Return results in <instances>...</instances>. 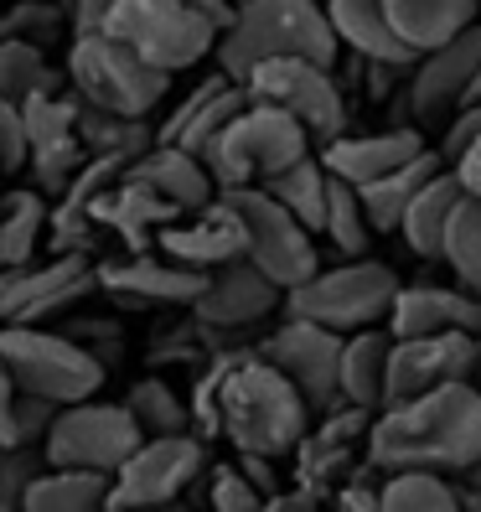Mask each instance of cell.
<instances>
[{
	"mask_svg": "<svg viewBox=\"0 0 481 512\" xmlns=\"http://www.w3.org/2000/svg\"><path fill=\"white\" fill-rule=\"evenodd\" d=\"M368 461L378 471L399 466H435L461 471L481 461V388L471 378L425 388L414 399H394L373 414Z\"/></svg>",
	"mask_w": 481,
	"mask_h": 512,
	"instance_id": "6da1fadb",
	"label": "cell"
},
{
	"mask_svg": "<svg viewBox=\"0 0 481 512\" xmlns=\"http://www.w3.org/2000/svg\"><path fill=\"white\" fill-rule=\"evenodd\" d=\"M218 435L233 450H259V456H290L306 440L316 409L306 394L269 363L259 347L218 352Z\"/></svg>",
	"mask_w": 481,
	"mask_h": 512,
	"instance_id": "7a4b0ae2",
	"label": "cell"
},
{
	"mask_svg": "<svg viewBox=\"0 0 481 512\" xmlns=\"http://www.w3.org/2000/svg\"><path fill=\"white\" fill-rule=\"evenodd\" d=\"M264 57H311L337 68L342 37L316 0H238V21L218 37V68L244 78Z\"/></svg>",
	"mask_w": 481,
	"mask_h": 512,
	"instance_id": "3957f363",
	"label": "cell"
},
{
	"mask_svg": "<svg viewBox=\"0 0 481 512\" xmlns=\"http://www.w3.org/2000/svg\"><path fill=\"white\" fill-rule=\"evenodd\" d=\"M306 150H316V140L290 109L249 99L244 109L233 114V125L202 150V161H207V171H213V182L223 192V187H259V182H269L280 166L300 161Z\"/></svg>",
	"mask_w": 481,
	"mask_h": 512,
	"instance_id": "277c9868",
	"label": "cell"
},
{
	"mask_svg": "<svg viewBox=\"0 0 481 512\" xmlns=\"http://www.w3.org/2000/svg\"><path fill=\"white\" fill-rule=\"evenodd\" d=\"M0 363L11 368L16 388L26 394H47L57 404L94 399L104 388V357L94 347H83L73 331L52 326H0Z\"/></svg>",
	"mask_w": 481,
	"mask_h": 512,
	"instance_id": "5b68a950",
	"label": "cell"
},
{
	"mask_svg": "<svg viewBox=\"0 0 481 512\" xmlns=\"http://www.w3.org/2000/svg\"><path fill=\"white\" fill-rule=\"evenodd\" d=\"M68 83L99 109L150 114L166 99L171 73L145 63L135 47H125L109 32H73V42H68Z\"/></svg>",
	"mask_w": 481,
	"mask_h": 512,
	"instance_id": "8992f818",
	"label": "cell"
},
{
	"mask_svg": "<svg viewBox=\"0 0 481 512\" xmlns=\"http://www.w3.org/2000/svg\"><path fill=\"white\" fill-rule=\"evenodd\" d=\"M99 32L119 37L166 73H182L218 52V26L202 16L197 0H119Z\"/></svg>",
	"mask_w": 481,
	"mask_h": 512,
	"instance_id": "52a82bcc",
	"label": "cell"
},
{
	"mask_svg": "<svg viewBox=\"0 0 481 512\" xmlns=\"http://www.w3.org/2000/svg\"><path fill=\"white\" fill-rule=\"evenodd\" d=\"M399 295V275L378 259H347L337 269H316L306 285L285 290V316H306L337 331H357V326H378L388 321V306Z\"/></svg>",
	"mask_w": 481,
	"mask_h": 512,
	"instance_id": "ba28073f",
	"label": "cell"
},
{
	"mask_svg": "<svg viewBox=\"0 0 481 512\" xmlns=\"http://www.w3.org/2000/svg\"><path fill=\"white\" fill-rule=\"evenodd\" d=\"M244 83H249V99L290 109L316 145L347 135V94L337 83V68L311 63V57H264L244 73Z\"/></svg>",
	"mask_w": 481,
	"mask_h": 512,
	"instance_id": "9c48e42d",
	"label": "cell"
},
{
	"mask_svg": "<svg viewBox=\"0 0 481 512\" xmlns=\"http://www.w3.org/2000/svg\"><path fill=\"white\" fill-rule=\"evenodd\" d=\"M207 466V440L197 430L182 435H150L135 445V456L114 471L109 481V512L130 507H171L187 487H197V476Z\"/></svg>",
	"mask_w": 481,
	"mask_h": 512,
	"instance_id": "30bf717a",
	"label": "cell"
},
{
	"mask_svg": "<svg viewBox=\"0 0 481 512\" xmlns=\"http://www.w3.org/2000/svg\"><path fill=\"white\" fill-rule=\"evenodd\" d=\"M145 440V430L135 425V414L125 404H99V399H78L63 404L52 419V430L42 440L52 466H83V471H119L135 445Z\"/></svg>",
	"mask_w": 481,
	"mask_h": 512,
	"instance_id": "8fae6325",
	"label": "cell"
},
{
	"mask_svg": "<svg viewBox=\"0 0 481 512\" xmlns=\"http://www.w3.org/2000/svg\"><path fill=\"white\" fill-rule=\"evenodd\" d=\"M233 197V207L244 213V228H249V259L264 269L280 290H295L306 285L316 269H321V254H316V233L300 223L285 202H275L264 187H223Z\"/></svg>",
	"mask_w": 481,
	"mask_h": 512,
	"instance_id": "7c38bea8",
	"label": "cell"
},
{
	"mask_svg": "<svg viewBox=\"0 0 481 512\" xmlns=\"http://www.w3.org/2000/svg\"><path fill=\"white\" fill-rule=\"evenodd\" d=\"M99 290L94 254H52L47 264L0 269V326H37Z\"/></svg>",
	"mask_w": 481,
	"mask_h": 512,
	"instance_id": "4fadbf2b",
	"label": "cell"
},
{
	"mask_svg": "<svg viewBox=\"0 0 481 512\" xmlns=\"http://www.w3.org/2000/svg\"><path fill=\"white\" fill-rule=\"evenodd\" d=\"M342 337H347V331H337V326H321V321H306V316H285L259 342V352L321 414V409L342 404Z\"/></svg>",
	"mask_w": 481,
	"mask_h": 512,
	"instance_id": "5bb4252c",
	"label": "cell"
},
{
	"mask_svg": "<svg viewBox=\"0 0 481 512\" xmlns=\"http://www.w3.org/2000/svg\"><path fill=\"white\" fill-rule=\"evenodd\" d=\"M187 311H192L202 326L223 331V337H238V331H254V326H264L275 311H285V290L269 280L249 254H238V259L218 264L213 275H207L202 295L192 300Z\"/></svg>",
	"mask_w": 481,
	"mask_h": 512,
	"instance_id": "9a60e30c",
	"label": "cell"
},
{
	"mask_svg": "<svg viewBox=\"0 0 481 512\" xmlns=\"http://www.w3.org/2000/svg\"><path fill=\"white\" fill-rule=\"evenodd\" d=\"M481 68V21L456 32L450 42L414 57L409 68V109L414 125H440L471 99V78Z\"/></svg>",
	"mask_w": 481,
	"mask_h": 512,
	"instance_id": "2e32d148",
	"label": "cell"
},
{
	"mask_svg": "<svg viewBox=\"0 0 481 512\" xmlns=\"http://www.w3.org/2000/svg\"><path fill=\"white\" fill-rule=\"evenodd\" d=\"M21 109H26V140H32V161H26L32 187L57 197L88 161V145L78 135V88H68V94H37Z\"/></svg>",
	"mask_w": 481,
	"mask_h": 512,
	"instance_id": "e0dca14e",
	"label": "cell"
},
{
	"mask_svg": "<svg viewBox=\"0 0 481 512\" xmlns=\"http://www.w3.org/2000/svg\"><path fill=\"white\" fill-rule=\"evenodd\" d=\"M481 373V352L471 331H425V337H394L388 352V404L394 399H414L425 388L440 383H461Z\"/></svg>",
	"mask_w": 481,
	"mask_h": 512,
	"instance_id": "ac0fdd59",
	"label": "cell"
},
{
	"mask_svg": "<svg viewBox=\"0 0 481 512\" xmlns=\"http://www.w3.org/2000/svg\"><path fill=\"white\" fill-rule=\"evenodd\" d=\"M207 275L213 269H192L182 259L171 254H125V259H99V290L109 300H119V306H192V300L202 295Z\"/></svg>",
	"mask_w": 481,
	"mask_h": 512,
	"instance_id": "d6986e66",
	"label": "cell"
},
{
	"mask_svg": "<svg viewBox=\"0 0 481 512\" xmlns=\"http://www.w3.org/2000/svg\"><path fill=\"white\" fill-rule=\"evenodd\" d=\"M156 249L192 264V269H218V264H228L249 249V228H244V213L233 207V197L218 192L213 202H202L176 223H166L156 233Z\"/></svg>",
	"mask_w": 481,
	"mask_h": 512,
	"instance_id": "ffe728a7",
	"label": "cell"
},
{
	"mask_svg": "<svg viewBox=\"0 0 481 512\" xmlns=\"http://www.w3.org/2000/svg\"><path fill=\"white\" fill-rule=\"evenodd\" d=\"M316 150H321V161H326L332 176H342V182H352V187H368V182H378V176L409 166L419 150H430V145H425V135H419V125H388V130H373V135L347 130V135L326 140Z\"/></svg>",
	"mask_w": 481,
	"mask_h": 512,
	"instance_id": "44dd1931",
	"label": "cell"
},
{
	"mask_svg": "<svg viewBox=\"0 0 481 512\" xmlns=\"http://www.w3.org/2000/svg\"><path fill=\"white\" fill-rule=\"evenodd\" d=\"M394 337H425V331H471L481 337V295L456 285H399L394 306L383 321Z\"/></svg>",
	"mask_w": 481,
	"mask_h": 512,
	"instance_id": "7402d4cb",
	"label": "cell"
},
{
	"mask_svg": "<svg viewBox=\"0 0 481 512\" xmlns=\"http://www.w3.org/2000/svg\"><path fill=\"white\" fill-rule=\"evenodd\" d=\"M249 104V83L244 78H233V73H213V78H202L192 94L176 104V114L166 119V125L156 130V140H171V145H187V150H202L213 145L228 125H233V114Z\"/></svg>",
	"mask_w": 481,
	"mask_h": 512,
	"instance_id": "603a6c76",
	"label": "cell"
},
{
	"mask_svg": "<svg viewBox=\"0 0 481 512\" xmlns=\"http://www.w3.org/2000/svg\"><path fill=\"white\" fill-rule=\"evenodd\" d=\"M176 218H182V207H171L161 192H150L145 182H135L130 166H125V176H119V182H109V187L99 192V202H94V223L109 228L130 254H145L150 244H156V233H161L166 223H176Z\"/></svg>",
	"mask_w": 481,
	"mask_h": 512,
	"instance_id": "cb8c5ba5",
	"label": "cell"
},
{
	"mask_svg": "<svg viewBox=\"0 0 481 512\" xmlns=\"http://www.w3.org/2000/svg\"><path fill=\"white\" fill-rule=\"evenodd\" d=\"M130 176L145 182L150 192H161L171 207H182V213H192V207L218 197V182H213V171H207V161L197 156V150L171 145V140H156L150 150H140V156L130 161Z\"/></svg>",
	"mask_w": 481,
	"mask_h": 512,
	"instance_id": "d4e9b609",
	"label": "cell"
},
{
	"mask_svg": "<svg viewBox=\"0 0 481 512\" xmlns=\"http://www.w3.org/2000/svg\"><path fill=\"white\" fill-rule=\"evenodd\" d=\"M466 202V187L461 176L440 166L425 187H419L404 207V223H399V238L419 254V259H445V233H450V218H456V207Z\"/></svg>",
	"mask_w": 481,
	"mask_h": 512,
	"instance_id": "484cf974",
	"label": "cell"
},
{
	"mask_svg": "<svg viewBox=\"0 0 481 512\" xmlns=\"http://www.w3.org/2000/svg\"><path fill=\"white\" fill-rule=\"evenodd\" d=\"M326 16H332L337 37L352 57H388V63H414L419 57L399 37V26H394L383 0H326Z\"/></svg>",
	"mask_w": 481,
	"mask_h": 512,
	"instance_id": "4316f807",
	"label": "cell"
},
{
	"mask_svg": "<svg viewBox=\"0 0 481 512\" xmlns=\"http://www.w3.org/2000/svg\"><path fill=\"white\" fill-rule=\"evenodd\" d=\"M388 352H394V331L383 321L378 326H357L342 337V399L347 404H388Z\"/></svg>",
	"mask_w": 481,
	"mask_h": 512,
	"instance_id": "83f0119b",
	"label": "cell"
},
{
	"mask_svg": "<svg viewBox=\"0 0 481 512\" xmlns=\"http://www.w3.org/2000/svg\"><path fill=\"white\" fill-rule=\"evenodd\" d=\"M383 6L414 52H430V47L450 42L456 32L476 26V16H481V0H383Z\"/></svg>",
	"mask_w": 481,
	"mask_h": 512,
	"instance_id": "f1b7e54d",
	"label": "cell"
},
{
	"mask_svg": "<svg viewBox=\"0 0 481 512\" xmlns=\"http://www.w3.org/2000/svg\"><path fill=\"white\" fill-rule=\"evenodd\" d=\"M109 471H83V466H42L37 481L26 487V512H99L109 502Z\"/></svg>",
	"mask_w": 481,
	"mask_h": 512,
	"instance_id": "f546056e",
	"label": "cell"
},
{
	"mask_svg": "<svg viewBox=\"0 0 481 512\" xmlns=\"http://www.w3.org/2000/svg\"><path fill=\"white\" fill-rule=\"evenodd\" d=\"M259 187L275 197V202H285L311 233H321V223H326V202H332V171H326L321 150H306L300 161L280 166V171L269 176V182H259Z\"/></svg>",
	"mask_w": 481,
	"mask_h": 512,
	"instance_id": "4dcf8cb0",
	"label": "cell"
},
{
	"mask_svg": "<svg viewBox=\"0 0 481 512\" xmlns=\"http://www.w3.org/2000/svg\"><path fill=\"white\" fill-rule=\"evenodd\" d=\"M47 192L42 187H21V192H0V269L32 264L42 233H47Z\"/></svg>",
	"mask_w": 481,
	"mask_h": 512,
	"instance_id": "1f68e13d",
	"label": "cell"
},
{
	"mask_svg": "<svg viewBox=\"0 0 481 512\" xmlns=\"http://www.w3.org/2000/svg\"><path fill=\"white\" fill-rule=\"evenodd\" d=\"M440 166H445V150H419V156H414L409 166L378 176V182H368V187H357V192H363V207H368L373 228H378V233H399L409 197H414L419 187H425Z\"/></svg>",
	"mask_w": 481,
	"mask_h": 512,
	"instance_id": "d6a6232c",
	"label": "cell"
},
{
	"mask_svg": "<svg viewBox=\"0 0 481 512\" xmlns=\"http://www.w3.org/2000/svg\"><path fill=\"white\" fill-rule=\"evenodd\" d=\"M378 497H383V512H456L461 507L456 476L435 471V466L383 471L378 476Z\"/></svg>",
	"mask_w": 481,
	"mask_h": 512,
	"instance_id": "836d02e7",
	"label": "cell"
},
{
	"mask_svg": "<svg viewBox=\"0 0 481 512\" xmlns=\"http://www.w3.org/2000/svg\"><path fill=\"white\" fill-rule=\"evenodd\" d=\"M68 68L57 73L47 63V47L21 42V37H0V99H37V94H68Z\"/></svg>",
	"mask_w": 481,
	"mask_h": 512,
	"instance_id": "e575fe53",
	"label": "cell"
},
{
	"mask_svg": "<svg viewBox=\"0 0 481 512\" xmlns=\"http://www.w3.org/2000/svg\"><path fill=\"white\" fill-rule=\"evenodd\" d=\"M78 135L88 145V156H125V161L156 145V130H150L145 114H114V109L88 104L83 94H78Z\"/></svg>",
	"mask_w": 481,
	"mask_h": 512,
	"instance_id": "d590c367",
	"label": "cell"
},
{
	"mask_svg": "<svg viewBox=\"0 0 481 512\" xmlns=\"http://www.w3.org/2000/svg\"><path fill=\"white\" fill-rule=\"evenodd\" d=\"M373 218L363 207V192L342 176H332V202H326V223H321V238H332V249L342 259H363L368 244H373Z\"/></svg>",
	"mask_w": 481,
	"mask_h": 512,
	"instance_id": "8d00e7d4",
	"label": "cell"
},
{
	"mask_svg": "<svg viewBox=\"0 0 481 512\" xmlns=\"http://www.w3.org/2000/svg\"><path fill=\"white\" fill-rule=\"evenodd\" d=\"M125 409L135 414V425L145 430V440H150V435H182V430H192V409L176 399L171 383H161V378L130 383Z\"/></svg>",
	"mask_w": 481,
	"mask_h": 512,
	"instance_id": "74e56055",
	"label": "cell"
},
{
	"mask_svg": "<svg viewBox=\"0 0 481 512\" xmlns=\"http://www.w3.org/2000/svg\"><path fill=\"white\" fill-rule=\"evenodd\" d=\"M445 264L466 290L481 295V197H466L445 233Z\"/></svg>",
	"mask_w": 481,
	"mask_h": 512,
	"instance_id": "f35d334b",
	"label": "cell"
},
{
	"mask_svg": "<svg viewBox=\"0 0 481 512\" xmlns=\"http://www.w3.org/2000/svg\"><path fill=\"white\" fill-rule=\"evenodd\" d=\"M63 32H73V16L63 0H16V6L0 16V37H21V42H37L52 47Z\"/></svg>",
	"mask_w": 481,
	"mask_h": 512,
	"instance_id": "ab89813d",
	"label": "cell"
},
{
	"mask_svg": "<svg viewBox=\"0 0 481 512\" xmlns=\"http://www.w3.org/2000/svg\"><path fill=\"white\" fill-rule=\"evenodd\" d=\"M47 466L42 445H0V512H16L26 502V487Z\"/></svg>",
	"mask_w": 481,
	"mask_h": 512,
	"instance_id": "60d3db41",
	"label": "cell"
},
{
	"mask_svg": "<svg viewBox=\"0 0 481 512\" xmlns=\"http://www.w3.org/2000/svg\"><path fill=\"white\" fill-rule=\"evenodd\" d=\"M269 497L249 481V471L238 466V461H223L213 466V476H207V507H218V512H259Z\"/></svg>",
	"mask_w": 481,
	"mask_h": 512,
	"instance_id": "b9f144b4",
	"label": "cell"
},
{
	"mask_svg": "<svg viewBox=\"0 0 481 512\" xmlns=\"http://www.w3.org/2000/svg\"><path fill=\"white\" fill-rule=\"evenodd\" d=\"M57 399H47V394H16V409H11V430H16V445H42L47 440V430H52V419H57Z\"/></svg>",
	"mask_w": 481,
	"mask_h": 512,
	"instance_id": "7bdbcfd3",
	"label": "cell"
},
{
	"mask_svg": "<svg viewBox=\"0 0 481 512\" xmlns=\"http://www.w3.org/2000/svg\"><path fill=\"white\" fill-rule=\"evenodd\" d=\"M0 161L11 171H26L32 161V140H26V109L16 99H0Z\"/></svg>",
	"mask_w": 481,
	"mask_h": 512,
	"instance_id": "ee69618b",
	"label": "cell"
},
{
	"mask_svg": "<svg viewBox=\"0 0 481 512\" xmlns=\"http://www.w3.org/2000/svg\"><path fill=\"white\" fill-rule=\"evenodd\" d=\"M481 135V99H471V104H461L456 114L445 119V140H440V150H445V161L450 156H461V150L471 145Z\"/></svg>",
	"mask_w": 481,
	"mask_h": 512,
	"instance_id": "f6af8a7d",
	"label": "cell"
},
{
	"mask_svg": "<svg viewBox=\"0 0 481 512\" xmlns=\"http://www.w3.org/2000/svg\"><path fill=\"white\" fill-rule=\"evenodd\" d=\"M269 507H275V512H306V507H326V487H311V481H300L295 492H269Z\"/></svg>",
	"mask_w": 481,
	"mask_h": 512,
	"instance_id": "bcb514c9",
	"label": "cell"
},
{
	"mask_svg": "<svg viewBox=\"0 0 481 512\" xmlns=\"http://www.w3.org/2000/svg\"><path fill=\"white\" fill-rule=\"evenodd\" d=\"M450 171L461 176V187H466V197H481V135L461 150V156H450Z\"/></svg>",
	"mask_w": 481,
	"mask_h": 512,
	"instance_id": "7dc6e473",
	"label": "cell"
},
{
	"mask_svg": "<svg viewBox=\"0 0 481 512\" xmlns=\"http://www.w3.org/2000/svg\"><path fill=\"white\" fill-rule=\"evenodd\" d=\"M119 0H73V32H99Z\"/></svg>",
	"mask_w": 481,
	"mask_h": 512,
	"instance_id": "c3c4849f",
	"label": "cell"
},
{
	"mask_svg": "<svg viewBox=\"0 0 481 512\" xmlns=\"http://www.w3.org/2000/svg\"><path fill=\"white\" fill-rule=\"evenodd\" d=\"M16 378H11V368L0 363V445H16V430H11V409H16Z\"/></svg>",
	"mask_w": 481,
	"mask_h": 512,
	"instance_id": "681fc988",
	"label": "cell"
},
{
	"mask_svg": "<svg viewBox=\"0 0 481 512\" xmlns=\"http://www.w3.org/2000/svg\"><path fill=\"white\" fill-rule=\"evenodd\" d=\"M197 6H202V16H207V21L218 26V37H223L228 26L238 21V0H197Z\"/></svg>",
	"mask_w": 481,
	"mask_h": 512,
	"instance_id": "f907efd6",
	"label": "cell"
},
{
	"mask_svg": "<svg viewBox=\"0 0 481 512\" xmlns=\"http://www.w3.org/2000/svg\"><path fill=\"white\" fill-rule=\"evenodd\" d=\"M11 176H16V171H11L6 161H0V192H6V182H11Z\"/></svg>",
	"mask_w": 481,
	"mask_h": 512,
	"instance_id": "816d5d0a",
	"label": "cell"
},
{
	"mask_svg": "<svg viewBox=\"0 0 481 512\" xmlns=\"http://www.w3.org/2000/svg\"><path fill=\"white\" fill-rule=\"evenodd\" d=\"M471 99H481V68H476V78H471ZM471 99H466V104H471Z\"/></svg>",
	"mask_w": 481,
	"mask_h": 512,
	"instance_id": "f5cc1de1",
	"label": "cell"
},
{
	"mask_svg": "<svg viewBox=\"0 0 481 512\" xmlns=\"http://www.w3.org/2000/svg\"><path fill=\"white\" fill-rule=\"evenodd\" d=\"M63 6H68V16H73V0H63Z\"/></svg>",
	"mask_w": 481,
	"mask_h": 512,
	"instance_id": "db71d44e",
	"label": "cell"
}]
</instances>
